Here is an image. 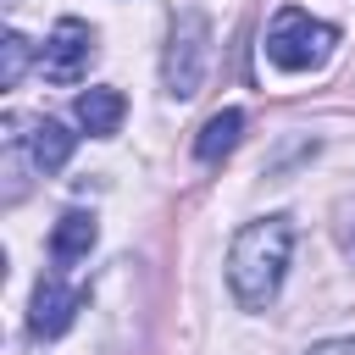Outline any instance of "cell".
I'll list each match as a JSON object with an SVG mask.
<instances>
[{"mask_svg": "<svg viewBox=\"0 0 355 355\" xmlns=\"http://www.w3.org/2000/svg\"><path fill=\"white\" fill-rule=\"evenodd\" d=\"M288 255H294V216L272 211V216H255L233 233V250H227V288L244 311H266L288 277Z\"/></svg>", "mask_w": 355, "mask_h": 355, "instance_id": "1", "label": "cell"}, {"mask_svg": "<svg viewBox=\"0 0 355 355\" xmlns=\"http://www.w3.org/2000/svg\"><path fill=\"white\" fill-rule=\"evenodd\" d=\"M333 50H338V28H333V22H316V17L300 11V6H283V11L272 17V28H266V61H272L277 72H311V67H322Z\"/></svg>", "mask_w": 355, "mask_h": 355, "instance_id": "2", "label": "cell"}, {"mask_svg": "<svg viewBox=\"0 0 355 355\" xmlns=\"http://www.w3.org/2000/svg\"><path fill=\"white\" fill-rule=\"evenodd\" d=\"M205 72H211V17L205 11H178L166 55H161V89L172 100H194L205 89Z\"/></svg>", "mask_w": 355, "mask_h": 355, "instance_id": "3", "label": "cell"}, {"mask_svg": "<svg viewBox=\"0 0 355 355\" xmlns=\"http://www.w3.org/2000/svg\"><path fill=\"white\" fill-rule=\"evenodd\" d=\"M89 67H94V28L78 22V17H61V22L50 28L44 50H39V72L67 89V83H78Z\"/></svg>", "mask_w": 355, "mask_h": 355, "instance_id": "4", "label": "cell"}, {"mask_svg": "<svg viewBox=\"0 0 355 355\" xmlns=\"http://www.w3.org/2000/svg\"><path fill=\"white\" fill-rule=\"evenodd\" d=\"M78 311H83V288H72V283H61V277H39L33 311H28V333H33V338H61Z\"/></svg>", "mask_w": 355, "mask_h": 355, "instance_id": "5", "label": "cell"}, {"mask_svg": "<svg viewBox=\"0 0 355 355\" xmlns=\"http://www.w3.org/2000/svg\"><path fill=\"white\" fill-rule=\"evenodd\" d=\"M72 116H78V128L83 133H94V139H111L116 128H122V116H128V100H122V89H78V100H72Z\"/></svg>", "mask_w": 355, "mask_h": 355, "instance_id": "6", "label": "cell"}, {"mask_svg": "<svg viewBox=\"0 0 355 355\" xmlns=\"http://www.w3.org/2000/svg\"><path fill=\"white\" fill-rule=\"evenodd\" d=\"M28 161L50 178V172H61L67 161H72V144H78V133H67V122H55V116H33L28 122Z\"/></svg>", "mask_w": 355, "mask_h": 355, "instance_id": "7", "label": "cell"}, {"mask_svg": "<svg viewBox=\"0 0 355 355\" xmlns=\"http://www.w3.org/2000/svg\"><path fill=\"white\" fill-rule=\"evenodd\" d=\"M94 239H100V222L89 211H61L55 227H50V261L55 266H72V261H83L94 250Z\"/></svg>", "mask_w": 355, "mask_h": 355, "instance_id": "8", "label": "cell"}, {"mask_svg": "<svg viewBox=\"0 0 355 355\" xmlns=\"http://www.w3.org/2000/svg\"><path fill=\"white\" fill-rule=\"evenodd\" d=\"M239 139H244V111H239V105H222V111H216V116L200 128V139H194V155L216 166V161H227V155L239 150Z\"/></svg>", "mask_w": 355, "mask_h": 355, "instance_id": "9", "label": "cell"}, {"mask_svg": "<svg viewBox=\"0 0 355 355\" xmlns=\"http://www.w3.org/2000/svg\"><path fill=\"white\" fill-rule=\"evenodd\" d=\"M28 61H33V44L11 28V33L0 39V89H17V83H22V72H28Z\"/></svg>", "mask_w": 355, "mask_h": 355, "instance_id": "10", "label": "cell"}, {"mask_svg": "<svg viewBox=\"0 0 355 355\" xmlns=\"http://www.w3.org/2000/svg\"><path fill=\"white\" fill-rule=\"evenodd\" d=\"M305 355H355V338H322V344H311Z\"/></svg>", "mask_w": 355, "mask_h": 355, "instance_id": "11", "label": "cell"}]
</instances>
